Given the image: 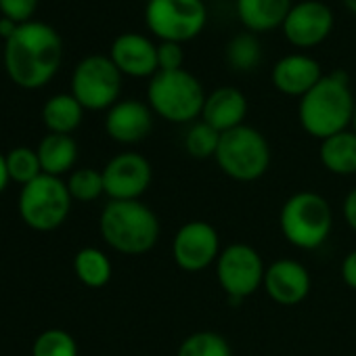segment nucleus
Instances as JSON below:
<instances>
[{"mask_svg":"<svg viewBox=\"0 0 356 356\" xmlns=\"http://www.w3.org/2000/svg\"><path fill=\"white\" fill-rule=\"evenodd\" d=\"M248 115V99L237 86H218L206 97L202 120L220 134L243 126Z\"/></svg>","mask_w":356,"mask_h":356,"instance_id":"18","label":"nucleus"},{"mask_svg":"<svg viewBox=\"0 0 356 356\" xmlns=\"http://www.w3.org/2000/svg\"><path fill=\"white\" fill-rule=\"evenodd\" d=\"M321 163L327 172L337 176L356 174V132L343 130L321 140Z\"/></svg>","mask_w":356,"mask_h":356,"instance_id":"21","label":"nucleus"},{"mask_svg":"<svg viewBox=\"0 0 356 356\" xmlns=\"http://www.w3.org/2000/svg\"><path fill=\"white\" fill-rule=\"evenodd\" d=\"M227 61L235 72H252L262 61V47L256 34L243 32L229 40L227 44Z\"/></svg>","mask_w":356,"mask_h":356,"instance_id":"25","label":"nucleus"},{"mask_svg":"<svg viewBox=\"0 0 356 356\" xmlns=\"http://www.w3.org/2000/svg\"><path fill=\"white\" fill-rule=\"evenodd\" d=\"M266 264L260 252L248 243H231L222 248L216 260V277L233 306L256 293L264 283Z\"/></svg>","mask_w":356,"mask_h":356,"instance_id":"10","label":"nucleus"},{"mask_svg":"<svg viewBox=\"0 0 356 356\" xmlns=\"http://www.w3.org/2000/svg\"><path fill=\"white\" fill-rule=\"evenodd\" d=\"M99 231L103 241L111 250L124 256H143L157 245L161 235V225L157 214L140 200L134 202L109 200L101 212Z\"/></svg>","mask_w":356,"mask_h":356,"instance_id":"3","label":"nucleus"},{"mask_svg":"<svg viewBox=\"0 0 356 356\" xmlns=\"http://www.w3.org/2000/svg\"><path fill=\"white\" fill-rule=\"evenodd\" d=\"M38 9V0H0V15L15 22L17 26L32 22Z\"/></svg>","mask_w":356,"mask_h":356,"instance_id":"30","label":"nucleus"},{"mask_svg":"<svg viewBox=\"0 0 356 356\" xmlns=\"http://www.w3.org/2000/svg\"><path fill=\"white\" fill-rule=\"evenodd\" d=\"M65 183L74 202L90 204L97 202L101 195H105L103 172L97 168H78L70 174Z\"/></svg>","mask_w":356,"mask_h":356,"instance_id":"26","label":"nucleus"},{"mask_svg":"<svg viewBox=\"0 0 356 356\" xmlns=\"http://www.w3.org/2000/svg\"><path fill=\"white\" fill-rule=\"evenodd\" d=\"M208 24L204 0H147L145 26L159 42L185 44L197 38Z\"/></svg>","mask_w":356,"mask_h":356,"instance_id":"8","label":"nucleus"},{"mask_svg":"<svg viewBox=\"0 0 356 356\" xmlns=\"http://www.w3.org/2000/svg\"><path fill=\"white\" fill-rule=\"evenodd\" d=\"M343 7H346L352 15H356V0H343Z\"/></svg>","mask_w":356,"mask_h":356,"instance_id":"36","label":"nucleus"},{"mask_svg":"<svg viewBox=\"0 0 356 356\" xmlns=\"http://www.w3.org/2000/svg\"><path fill=\"white\" fill-rule=\"evenodd\" d=\"M32 356H78V341L65 329H47L34 339Z\"/></svg>","mask_w":356,"mask_h":356,"instance_id":"29","label":"nucleus"},{"mask_svg":"<svg viewBox=\"0 0 356 356\" xmlns=\"http://www.w3.org/2000/svg\"><path fill=\"white\" fill-rule=\"evenodd\" d=\"M84 107L72 92L53 95L42 107V122L53 134H72L84 120Z\"/></svg>","mask_w":356,"mask_h":356,"instance_id":"22","label":"nucleus"},{"mask_svg":"<svg viewBox=\"0 0 356 356\" xmlns=\"http://www.w3.org/2000/svg\"><path fill=\"white\" fill-rule=\"evenodd\" d=\"M341 214H343L346 225L356 233V187L346 195L343 206H341Z\"/></svg>","mask_w":356,"mask_h":356,"instance_id":"33","label":"nucleus"},{"mask_svg":"<svg viewBox=\"0 0 356 356\" xmlns=\"http://www.w3.org/2000/svg\"><path fill=\"white\" fill-rule=\"evenodd\" d=\"M270 157L273 153L266 136L260 130L243 124L239 128L222 132L214 159L218 168L233 181L254 183L270 168Z\"/></svg>","mask_w":356,"mask_h":356,"instance_id":"6","label":"nucleus"},{"mask_svg":"<svg viewBox=\"0 0 356 356\" xmlns=\"http://www.w3.org/2000/svg\"><path fill=\"white\" fill-rule=\"evenodd\" d=\"M208 92L200 78L187 70L157 72L147 84V105L172 124H193L202 118Z\"/></svg>","mask_w":356,"mask_h":356,"instance_id":"4","label":"nucleus"},{"mask_svg":"<svg viewBox=\"0 0 356 356\" xmlns=\"http://www.w3.org/2000/svg\"><path fill=\"white\" fill-rule=\"evenodd\" d=\"M153 111L147 103L136 99L118 101L105 115V132L120 145H136L153 130Z\"/></svg>","mask_w":356,"mask_h":356,"instance_id":"16","label":"nucleus"},{"mask_svg":"<svg viewBox=\"0 0 356 356\" xmlns=\"http://www.w3.org/2000/svg\"><path fill=\"white\" fill-rule=\"evenodd\" d=\"M9 183H11V176H9V170H7V155L0 151V193L7 191Z\"/></svg>","mask_w":356,"mask_h":356,"instance_id":"34","label":"nucleus"},{"mask_svg":"<svg viewBox=\"0 0 356 356\" xmlns=\"http://www.w3.org/2000/svg\"><path fill=\"white\" fill-rule=\"evenodd\" d=\"M291 7V0H235L237 19L250 34H264L281 28Z\"/></svg>","mask_w":356,"mask_h":356,"instance_id":"19","label":"nucleus"},{"mask_svg":"<svg viewBox=\"0 0 356 356\" xmlns=\"http://www.w3.org/2000/svg\"><path fill=\"white\" fill-rule=\"evenodd\" d=\"M220 252V235L206 220L185 222L172 239L174 262L187 273H202L216 264Z\"/></svg>","mask_w":356,"mask_h":356,"instance_id":"12","label":"nucleus"},{"mask_svg":"<svg viewBox=\"0 0 356 356\" xmlns=\"http://www.w3.org/2000/svg\"><path fill=\"white\" fill-rule=\"evenodd\" d=\"M341 279L350 289L356 291V250L348 252L341 260Z\"/></svg>","mask_w":356,"mask_h":356,"instance_id":"32","label":"nucleus"},{"mask_svg":"<svg viewBox=\"0 0 356 356\" xmlns=\"http://www.w3.org/2000/svg\"><path fill=\"white\" fill-rule=\"evenodd\" d=\"M262 287L275 304L296 306L308 298L312 279L302 262L291 258H281L275 260L270 266H266Z\"/></svg>","mask_w":356,"mask_h":356,"instance_id":"14","label":"nucleus"},{"mask_svg":"<svg viewBox=\"0 0 356 356\" xmlns=\"http://www.w3.org/2000/svg\"><path fill=\"white\" fill-rule=\"evenodd\" d=\"M333 26L335 15L329 5L321 3V0H302V3H293L281 30L291 47L308 51L325 42Z\"/></svg>","mask_w":356,"mask_h":356,"instance_id":"13","label":"nucleus"},{"mask_svg":"<svg viewBox=\"0 0 356 356\" xmlns=\"http://www.w3.org/2000/svg\"><path fill=\"white\" fill-rule=\"evenodd\" d=\"M74 273L78 281L90 289H101L111 281L113 266L109 256L99 248H82L74 258Z\"/></svg>","mask_w":356,"mask_h":356,"instance_id":"23","label":"nucleus"},{"mask_svg":"<svg viewBox=\"0 0 356 356\" xmlns=\"http://www.w3.org/2000/svg\"><path fill=\"white\" fill-rule=\"evenodd\" d=\"M72 195L67 183L59 176L40 174L36 181L22 187L17 210L24 225L34 231L49 233L59 229L72 212Z\"/></svg>","mask_w":356,"mask_h":356,"instance_id":"7","label":"nucleus"},{"mask_svg":"<svg viewBox=\"0 0 356 356\" xmlns=\"http://www.w3.org/2000/svg\"><path fill=\"white\" fill-rule=\"evenodd\" d=\"M122 78L109 55H88L74 67L70 92L86 111H107L120 101Z\"/></svg>","mask_w":356,"mask_h":356,"instance_id":"9","label":"nucleus"},{"mask_svg":"<svg viewBox=\"0 0 356 356\" xmlns=\"http://www.w3.org/2000/svg\"><path fill=\"white\" fill-rule=\"evenodd\" d=\"M356 101L346 72L325 74L298 105L300 126L314 138L325 140L337 132L350 130Z\"/></svg>","mask_w":356,"mask_h":356,"instance_id":"2","label":"nucleus"},{"mask_svg":"<svg viewBox=\"0 0 356 356\" xmlns=\"http://www.w3.org/2000/svg\"><path fill=\"white\" fill-rule=\"evenodd\" d=\"M101 172L105 183V195L113 202L140 200L153 181V168L149 159L134 151L113 155Z\"/></svg>","mask_w":356,"mask_h":356,"instance_id":"11","label":"nucleus"},{"mask_svg":"<svg viewBox=\"0 0 356 356\" xmlns=\"http://www.w3.org/2000/svg\"><path fill=\"white\" fill-rule=\"evenodd\" d=\"M5 155H7V170H9V176H11V183H17L22 187H26L42 174V165H40L36 149H32V147H13Z\"/></svg>","mask_w":356,"mask_h":356,"instance_id":"27","label":"nucleus"},{"mask_svg":"<svg viewBox=\"0 0 356 356\" xmlns=\"http://www.w3.org/2000/svg\"><path fill=\"white\" fill-rule=\"evenodd\" d=\"M220 132L206 124L204 120L193 122L185 134V149L195 159H210L216 157L218 145H220Z\"/></svg>","mask_w":356,"mask_h":356,"instance_id":"28","label":"nucleus"},{"mask_svg":"<svg viewBox=\"0 0 356 356\" xmlns=\"http://www.w3.org/2000/svg\"><path fill=\"white\" fill-rule=\"evenodd\" d=\"M17 28H19V26H17L15 22H11V19H7V17L0 15V38H3V40H9V38L15 34Z\"/></svg>","mask_w":356,"mask_h":356,"instance_id":"35","label":"nucleus"},{"mask_svg":"<svg viewBox=\"0 0 356 356\" xmlns=\"http://www.w3.org/2000/svg\"><path fill=\"white\" fill-rule=\"evenodd\" d=\"M109 59L128 78H153L157 67V44L136 32L120 34L109 49Z\"/></svg>","mask_w":356,"mask_h":356,"instance_id":"15","label":"nucleus"},{"mask_svg":"<svg viewBox=\"0 0 356 356\" xmlns=\"http://www.w3.org/2000/svg\"><path fill=\"white\" fill-rule=\"evenodd\" d=\"M352 130L356 132V109H354V118H352Z\"/></svg>","mask_w":356,"mask_h":356,"instance_id":"37","label":"nucleus"},{"mask_svg":"<svg viewBox=\"0 0 356 356\" xmlns=\"http://www.w3.org/2000/svg\"><path fill=\"white\" fill-rule=\"evenodd\" d=\"M279 227L283 237L298 250L321 248L333 229V212L329 202L314 191H300L285 200Z\"/></svg>","mask_w":356,"mask_h":356,"instance_id":"5","label":"nucleus"},{"mask_svg":"<svg viewBox=\"0 0 356 356\" xmlns=\"http://www.w3.org/2000/svg\"><path fill=\"white\" fill-rule=\"evenodd\" d=\"M42 174L59 176L72 174L78 161V143L72 134H53L49 132L36 147Z\"/></svg>","mask_w":356,"mask_h":356,"instance_id":"20","label":"nucleus"},{"mask_svg":"<svg viewBox=\"0 0 356 356\" xmlns=\"http://www.w3.org/2000/svg\"><path fill=\"white\" fill-rule=\"evenodd\" d=\"M185 49L178 42H157V67L159 72L185 70Z\"/></svg>","mask_w":356,"mask_h":356,"instance_id":"31","label":"nucleus"},{"mask_svg":"<svg viewBox=\"0 0 356 356\" xmlns=\"http://www.w3.org/2000/svg\"><path fill=\"white\" fill-rule=\"evenodd\" d=\"M63 61V40L59 32L44 22L22 24L15 34L5 40L3 63L13 84L26 90L47 86L59 72Z\"/></svg>","mask_w":356,"mask_h":356,"instance_id":"1","label":"nucleus"},{"mask_svg":"<svg viewBox=\"0 0 356 356\" xmlns=\"http://www.w3.org/2000/svg\"><path fill=\"white\" fill-rule=\"evenodd\" d=\"M176 356H233V350L222 333L195 331L181 341Z\"/></svg>","mask_w":356,"mask_h":356,"instance_id":"24","label":"nucleus"},{"mask_svg":"<svg viewBox=\"0 0 356 356\" xmlns=\"http://www.w3.org/2000/svg\"><path fill=\"white\" fill-rule=\"evenodd\" d=\"M323 76L325 74L316 59L306 53H289L273 65L270 80L281 95L302 99L308 90L316 86Z\"/></svg>","mask_w":356,"mask_h":356,"instance_id":"17","label":"nucleus"}]
</instances>
